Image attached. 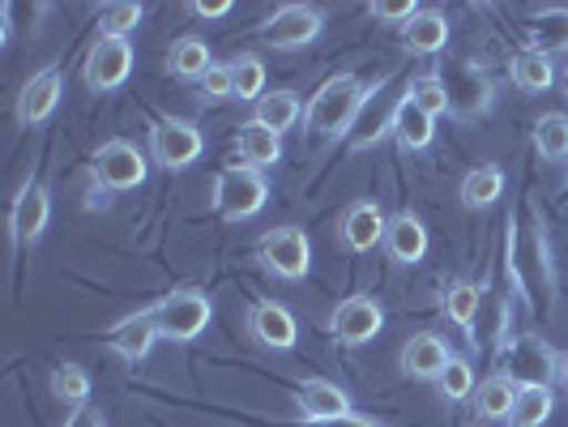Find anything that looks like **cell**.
<instances>
[{"instance_id":"cell-18","label":"cell","mask_w":568,"mask_h":427,"mask_svg":"<svg viewBox=\"0 0 568 427\" xmlns=\"http://www.w3.org/2000/svg\"><path fill=\"white\" fill-rule=\"evenodd\" d=\"M253 334L265 342V346H274V350H291L295 338H300L295 316L286 313L283 304H256L253 308Z\"/></svg>"},{"instance_id":"cell-40","label":"cell","mask_w":568,"mask_h":427,"mask_svg":"<svg viewBox=\"0 0 568 427\" xmlns=\"http://www.w3.org/2000/svg\"><path fill=\"white\" fill-rule=\"evenodd\" d=\"M313 427H376V424L364 419V415H342V419H325V424H313Z\"/></svg>"},{"instance_id":"cell-5","label":"cell","mask_w":568,"mask_h":427,"mask_svg":"<svg viewBox=\"0 0 568 427\" xmlns=\"http://www.w3.org/2000/svg\"><path fill=\"white\" fill-rule=\"evenodd\" d=\"M150 150H154V159L168 171H184L201 159L205 138H201L197 124H189V120H163V124H154V133H150Z\"/></svg>"},{"instance_id":"cell-41","label":"cell","mask_w":568,"mask_h":427,"mask_svg":"<svg viewBox=\"0 0 568 427\" xmlns=\"http://www.w3.org/2000/svg\"><path fill=\"white\" fill-rule=\"evenodd\" d=\"M565 90H568V69H565Z\"/></svg>"},{"instance_id":"cell-16","label":"cell","mask_w":568,"mask_h":427,"mask_svg":"<svg viewBox=\"0 0 568 427\" xmlns=\"http://www.w3.org/2000/svg\"><path fill=\"white\" fill-rule=\"evenodd\" d=\"M300 410L313 419V424H325V419H342L351 415V398L342 394L334 380H304L300 385Z\"/></svg>"},{"instance_id":"cell-20","label":"cell","mask_w":568,"mask_h":427,"mask_svg":"<svg viewBox=\"0 0 568 427\" xmlns=\"http://www.w3.org/2000/svg\"><path fill=\"white\" fill-rule=\"evenodd\" d=\"M449 43V22H445V13H436V9H419L415 13V22H406V48L410 52H440Z\"/></svg>"},{"instance_id":"cell-4","label":"cell","mask_w":568,"mask_h":427,"mask_svg":"<svg viewBox=\"0 0 568 427\" xmlns=\"http://www.w3.org/2000/svg\"><path fill=\"white\" fill-rule=\"evenodd\" d=\"M150 167H145V154L133 142H108L94 154V180L112 193H129V189H142Z\"/></svg>"},{"instance_id":"cell-30","label":"cell","mask_w":568,"mask_h":427,"mask_svg":"<svg viewBox=\"0 0 568 427\" xmlns=\"http://www.w3.org/2000/svg\"><path fill=\"white\" fill-rule=\"evenodd\" d=\"M560 48H568V9H547L535 22V52L551 57Z\"/></svg>"},{"instance_id":"cell-38","label":"cell","mask_w":568,"mask_h":427,"mask_svg":"<svg viewBox=\"0 0 568 427\" xmlns=\"http://www.w3.org/2000/svg\"><path fill=\"white\" fill-rule=\"evenodd\" d=\"M193 13H201V18H223V13H231V4L227 0H197Z\"/></svg>"},{"instance_id":"cell-13","label":"cell","mask_w":568,"mask_h":427,"mask_svg":"<svg viewBox=\"0 0 568 427\" xmlns=\"http://www.w3.org/2000/svg\"><path fill=\"white\" fill-rule=\"evenodd\" d=\"M385 214L372 205V201H355L351 210H346V218H342V244L351 248V253H368L376 248L381 240H385Z\"/></svg>"},{"instance_id":"cell-12","label":"cell","mask_w":568,"mask_h":427,"mask_svg":"<svg viewBox=\"0 0 568 427\" xmlns=\"http://www.w3.org/2000/svg\"><path fill=\"white\" fill-rule=\"evenodd\" d=\"M449 346L436 338V334H415V338L402 346V372L415 376V380H440V372L449 368Z\"/></svg>"},{"instance_id":"cell-35","label":"cell","mask_w":568,"mask_h":427,"mask_svg":"<svg viewBox=\"0 0 568 427\" xmlns=\"http://www.w3.org/2000/svg\"><path fill=\"white\" fill-rule=\"evenodd\" d=\"M99 22H103V34H108V39H124L129 30L142 22V4H103Z\"/></svg>"},{"instance_id":"cell-22","label":"cell","mask_w":568,"mask_h":427,"mask_svg":"<svg viewBox=\"0 0 568 427\" xmlns=\"http://www.w3.org/2000/svg\"><path fill=\"white\" fill-rule=\"evenodd\" d=\"M436 120L424 112V108H415L410 99H402L398 103V115H394V133H398L402 150H424V145H432V129Z\"/></svg>"},{"instance_id":"cell-7","label":"cell","mask_w":568,"mask_h":427,"mask_svg":"<svg viewBox=\"0 0 568 427\" xmlns=\"http://www.w3.org/2000/svg\"><path fill=\"white\" fill-rule=\"evenodd\" d=\"M129 73H133V48H129V39H108V34L90 48L82 69L90 90H115Z\"/></svg>"},{"instance_id":"cell-8","label":"cell","mask_w":568,"mask_h":427,"mask_svg":"<svg viewBox=\"0 0 568 427\" xmlns=\"http://www.w3.org/2000/svg\"><path fill=\"white\" fill-rule=\"evenodd\" d=\"M381 325H385V313H381V304L368 299V295H355V299H342L334 316H329V334L346 346H364L381 334Z\"/></svg>"},{"instance_id":"cell-14","label":"cell","mask_w":568,"mask_h":427,"mask_svg":"<svg viewBox=\"0 0 568 427\" xmlns=\"http://www.w3.org/2000/svg\"><path fill=\"white\" fill-rule=\"evenodd\" d=\"M60 90H64L60 69H43V73H34V78L27 82V90H22V99H18V120H22V124H39V120H48V115L57 112Z\"/></svg>"},{"instance_id":"cell-33","label":"cell","mask_w":568,"mask_h":427,"mask_svg":"<svg viewBox=\"0 0 568 427\" xmlns=\"http://www.w3.org/2000/svg\"><path fill=\"white\" fill-rule=\"evenodd\" d=\"M235 73V99H256L261 103V90H265V64L256 57H240L231 64Z\"/></svg>"},{"instance_id":"cell-32","label":"cell","mask_w":568,"mask_h":427,"mask_svg":"<svg viewBox=\"0 0 568 427\" xmlns=\"http://www.w3.org/2000/svg\"><path fill=\"white\" fill-rule=\"evenodd\" d=\"M445 313H449V321H454V325L470 329V325H475V316H479V286L457 283L454 291L445 295Z\"/></svg>"},{"instance_id":"cell-24","label":"cell","mask_w":568,"mask_h":427,"mask_svg":"<svg viewBox=\"0 0 568 427\" xmlns=\"http://www.w3.org/2000/svg\"><path fill=\"white\" fill-rule=\"evenodd\" d=\"M513 82L521 85L526 94H542V90H551L556 82V69H551V60L542 57V52H521V57H513Z\"/></svg>"},{"instance_id":"cell-21","label":"cell","mask_w":568,"mask_h":427,"mask_svg":"<svg viewBox=\"0 0 568 427\" xmlns=\"http://www.w3.org/2000/svg\"><path fill=\"white\" fill-rule=\"evenodd\" d=\"M300 99H295V90H274V94H261V103H256V124H265L270 133H286L295 120H300Z\"/></svg>"},{"instance_id":"cell-27","label":"cell","mask_w":568,"mask_h":427,"mask_svg":"<svg viewBox=\"0 0 568 427\" xmlns=\"http://www.w3.org/2000/svg\"><path fill=\"white\" fill-rule=\"evenodd\" d=\"M513 401H517V385L509 376H491L479 385V415L484 419H509Z\"/></svg>"},{"instance_id":"cell-2","label":"cell","mask_w":568,"mask_h":427,"mask_svg":"<svg viewBox=\"0 0 568 427\" xmlns=\"http://www.w3.org/2000/svg\"><path fill=\"white\" fill-rule=\"evenodd\" d=\"M270 197V184L256 167H227L214 180V210L227 218V223H244L253 218L256 210Z\"/></svg>"},{"instance_id":"cell-37","label":"cell","mask_w":568,"mask_h":427,"mask_svg":"<svg viewBox=\"0 0 568 427\" xmlns=\"http://www.w3.org/2000/svg\"><path fill=\"white\" fill-rule=\"evenodd\" d=\"M415 4L410 0H381V4H372V18H381V22H415Z\"/></svg>"},{"instance_id":"cell-26","label":"cell","mask_w":568,"mask_h":427,"mask_svg":"<svg viewBox=\"0 0 568 427\" xmlns=\"http://www.w3.org/2000/svg\"><path fill=\"white\" fill-rule=\"evenodd\" d=\"M171 73L175 78H205L210 73V48H205V39H180L175 48H171Z\"/></svg>"},{"instance_id":"cell-19","label":"cell","mask_w":568,"mask_h":427,"mask_svg":"<svg viewBox=\"0 0 568 427\" xmlns=\"http://www.w3.org/2000/svg\"><path fill=\"white\" fill-rule=\"evenodd\" d=\"M235 145H240V159H244V167H274L278 159H283V142H278V133H270L265 124H256V120H248L244 129H240V138H235Z\"/></svg>"},{"instance_id":"cell-31","label":"cell","mask_w":568,"mask_h":427,"mask_svg":"<svg viewBox=\"0 0 568 427\" xmlns=\"http://www.w3.org/2000/svg\"><path fill=\"white\" fill-rule=\"evenodd\" d=\"M52 394L60 401H69V406H85V398H90V376H85V368L64 364V368L52 372Z\"/></svg>"},{"instance_id":"cell-28","label":"cell","mask_w":568,"mask_h":427,"mask_svg":"<svg viewBox=\"0 0 568 427\" xmlns=\"http://www.w3.org/2000/svg\"><path fill=\"white\" fill-rule=\"evenodd\" d=\"M535 150L542 159H568V115H542L535 124Z\"/></svg>"},{"instance_id":"cell-25","label":"cell","mask_w":568,"mask_h":427,"mask_svg":"<svg viewBox=\"0 0 568 427\" xmlns=\"http://www.w3.org/2000/svg\"><path fill=\"white\" fill-rule=\"evenodd\" d=\"M500 193H505V171L500 167H475L462 180V205H470V210H484Z\"/></svg>"},{"instance_id":"cell-23","label":"cell","mask_w":568,"mask_h":427,"mask_svg":"<svg viewBox=\"0 0 568 427\" xmlns=\"http://www.w3.org/2000/svg\"><path fill=\"white\" fill-rule=\"evenodd\" d=\"M551 419V385H521L513 401V427H542Z\"/></svg>"},{"instance_id":"cell-15","label":"cell","mask_w":568,"mask_h":427,"mask_svg":"<svg viewBox=\"0 0 568 427\" xmlns=\"http://www.w3.org/2000/svg\"><path fill=\"white\" fill-rule=\"evenodd\" d=\"M154 338H163V334H159V316L154 313L124 316V321L112 329V346L129 359V364L145 359V355H150V346H154Z\"/></svg>"},{"instance_id":"cell-39","label":"cell","mask_w":568,"mask_h":427,"mask_svg":"<svg viewBox=\"0 0 568 427\" xmlns=\"http://www.w3.org/2000/svg\"><path fill=\"white\" fill-rule=\"evenodd\" d=\"M64 427H103V424H99V415H94L90 406H78V410H73V419H69Z\"/></svg>"},{"instance_id":"cell-29","label":"cell","mask_w":568,"mask_h":427,"mask_svg":"<svg viewBox=\"0 0 568 427\" xmlns=\"http://www.w3.org/2000/svg\"><path fill=\"white\" fill-rule=\"evenodd\" d=\"M406 99L415 103V108H424L432 120L445 112H454L449 108V90H445V78H436V73H427V78H415L410 90H406Z\"/></svg>"},{"instance_id":"cell-11","label":"cell","mask_w":568,"mask_h":427,"mask_svg":"<svg viewBox=\"0 0 568 427\" xmlns=\"http://www.w3.org/2000/svg\"><path fill=\"white\" fill-rule=\"evenodd\" d=\"M48 218H52V197H48V189L34 184V180H27L22 193H18V201H13V218H9L13 240H18V244L39 240V231L48 227Z\"/></svg>"},{"instance_id":"cell-36","label":"cell","mask_w":568,"mask_h":427,"mask_svg":"<svg viewBox=\"0 0 568 427\" xmlns=\"http://www.w3.org/2000/svg\"><path fill=\"white\" fill-rule=\"evenodd\" d=\"M201 94H205L210 103L235 99V73H231V64H210V73L201 78Z\"/></svg>"},{"instance_id":"cell-10","label":"cell","mask_w":568,"mask_h":427,"mask_svg":"<svg viewBox=\"0 0 568 427\" xmlns=\"http://www.w3.org/2000/svg\"><path fill=\"white\" fill-rule=\"evenodd\" d=\"M505 368H509V380L517 389H521V385H551V376H556V355H551V346L542 338H521L509 346Z\"/></svg>"},{"instance_id":"cell-17","label":"cell","mask_w":568,"mask_h":427,"mask_svg":"<svg viewBox=\"0 0 568 427\" xmlns=\"http://www.w3.org/2000/svg\"><path fill=\"white\" fill-rule=\"evenodd\" d=\"M385 248H389V256L402 261V265L424 261V253H427L424 223H419L415 214H398V218H389V227H385Z\"/></svg>"},{"instance_id":"cell-9","label":"cell","mask_w":568,"mask_h":427,"mask_svg":"<svg viewBox=\"0 0 568 427\" xmlns=\"http://www.w3.org/2000/svg\"><path fill=\"white\" fill-rule=\"evenodd\" d=\"M321 27H325L321 9H313V4H283L265 27V43L270 48H308L321 34Z\"/></svg>"},{"instance_id":"cell-1","label":"cell","mask_w":568,"mask_h":427,"mask_svg":"<svg viewBox=\"0 0 568 427\" xmlns=\"http://www.w3.org/2000/svg\"><path fill=\"white\" fill-rule=\"evenodd\" d=\"M385 82H359L355 73H338V78H329V82L321 85L313 94V103H308V129L321 133V138H338L342 129H351L359 112L368 108V99L381 90Z\"/></svg>"},{"instance_id":"cell-6","label":"cell","mask_w":568,"mask_h":427,"mask_svg":"<svg viewBox=\"0 0 568 427\" xmlns=\"http://www.w3.org/2000/svg\"><path fill=\"white\" fill-rule=\"evenodd\" d=\"M261 261L278 278H304L313 270V244L300 227H278L261 240Z\"/></svg>"},{"instance_id":"cell-34","label":"cell","mask_w":568,"mask_h":427,"mask_svg":"<svg viewBox=\"0 0 568 427\" xmlns=\"http://www.w3.org/2000/svg\"><path fill=\"white\" fill-rule=\"evenodd\" d=\"M440 394L445 398H454V401H462V398H470V389H475V368L466 364V359H449V368L440 372Z\"/></svg>"},{"instance_id":"cell-3","label":"cell","mask_w":568,"mask_h":427,"mask_svg":"<svg viewBox=\"0 0 568 427\" xmlns=\"http://www.w3.org/2000/svg\"><path fill=\"white\" fill-rule=\"evenodd\" d=\"M159 334L171 342H193L210 325V299L205 291H175L168 299H159Z\"/></svg>"}]
</instances>
